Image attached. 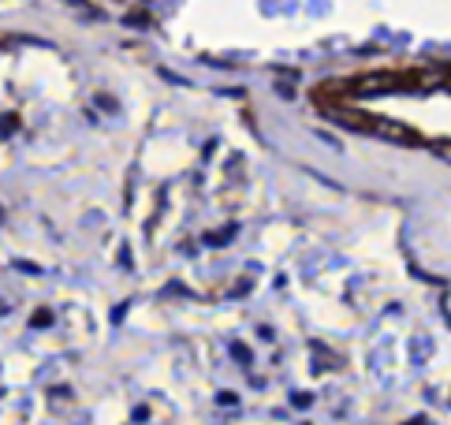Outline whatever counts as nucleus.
I'll return each instance as SVG.
<instances>
[{
    "label": "nucleus",
    "instance_id": "nucleus-1",
    "mask_svg": "<svg viewBox=\"0 0 451 425\" xmlns=\"http://www.w3.org/2000/svg\"><path fill=\"white\" fill-rule=\"evenodd\" d=\"M432 153H437L440 161H448V164H451V142H437V146H432Z\"/></svg>",
    "mask_w": 451,
    "mask_h": 425
}]
</instances>
